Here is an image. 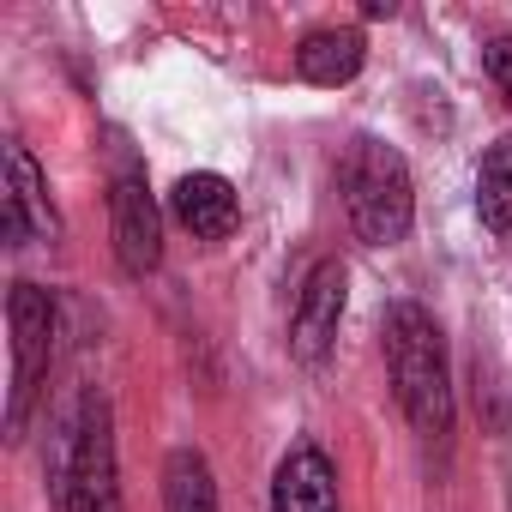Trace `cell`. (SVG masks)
Here are the masks:
<instances>
[{"label": "cell", "instance_id": "cell-11", "mask_svg": "<svg viewBox=\"0 0 512 512\" xmlns=\"http://www.w3.org/2000/svg\"><path fill=\"white\" fill-rule=\"evenodd\" d=\"M476 217L488 235H512V133L494 139L476 163Z\"/></svg>", "mask_w": 512, "mask_h": 512}, {"label": "cell", "instance_id": "cell-6", "mask_svg": "<svg viewBox=\"0 0 512 512\" xmlns=\"http://www.w3.org/2000/svg\"><path fill=\"white\" fill-rule=\"evenodd\" d=\"M61 217L49 205V181L37 169V157L13 139L7 145V193H0V235L7 247H31V241H55Z\"/></svg>", "mask_w": 512, "mask_h": 512}, {"label": "cell", "instance_id": "cell-9", "mask_svg": "<svg viewBox=\"0 0 512 512\" xmlns=\"http://www.w3.org/2000/svg\"><path fill=\"white\" fill-rule=\"evenodd\" d=\"M272 512H338V476L320 446H290L272 476Z\"/></svg>", "mask_w": 512, "mask_h": 512}, {"label": "cell", "instance_id": "cell-4", "mask_svg": "<svg viewBox=\"0 0 512 512\" xmlns=\"http://www.w3.org/2000/svg\"><path fill=\"white\" fill-rule=\"evenodd\" d=\"M7 326H13V392H7V434L19 440L31 422V404L43 392V374L55 362V296L37 284H13L7 296Z\"/></svg>", "mask_w": 512, "mask_h": 512}, {"label": "cell", "instance_id": "cell-12", "mask_svg": "<svg viewBox=\"0 0 512 512\" xmlns=\"http://www.w3.org/2000/svg\"><path fill=\"white\" fill-rule=\"evenodd\" d=\"M163 512H217V482H211L205 452L175 446L163 458Z\"/></svg>", "mask_w": 512, "mask_h": 512}, {"label": "cell", "instance_id": "cell-8", "mask_svg": "<svg viewBox=\"0 0 512 512\" xmlns=\"http://www.w3.org/2000/svg\"><path fill=\"white\" fill-rule=\"evenodd\" d=\"M169 211H175V223H181L193 241H223V235L241 223V199H235V187H229L223 175H211V169L181 175L175 193H169Z\"/></svg>", "mask_w": 512, "mask_h": 512}, {"label": "cell", "instance_id": "cell-2", "mask_svg": "<svg viewBox=\"0 0 512 512\" xmlns=\"http://www.w3.org/2000/svg\"><path fill=\"white\" fill-rule=\"evenodd\" d=\"M344 205H350V223L368 247H398L416 223L410 163L386 139H356L350 163H344Z\"/></svg>", "mask_w": 512, "mask_h": 512}, {"label": "cell", "instance_id": "cell-3", "mask_svg": "<svg viewBox=\"0 0 512 512\" xmlns=\"http://www.w3.org/2000/svg\"><path fill=\"white\" fill-rule=\"evenodd\" d=\"M55 506L61 512H121V476H115V416L109 398L91 386L79 398V422L55 476Z\"/></svg>", "mask_w": 512, "mask_h": 512}, {"label": "cell", "instance_id": "cell-7", "mask_svg": "<svg viewBox=\"0 0 512 512\" xmlns=\"http://www.w3.org/2000/svg\"><path fill=\"white\" fill-rule=\"evenodd\" d=\"M344 266L338 260H320L296 296V314H290V356L296 362H326V350L338 344V320H344Z\"/></svg>", "mask_w": 512, "mask_h": 512}, {"label": "cell", "instance_id": "cell-10", "mask_svg": "<svg viewBox=\"0 0 512 512\" xmlns=\"http://www.w3.org/2000/svg\"><path fill=\"white\" fill-rule=\"evenodd\" d=\"M362 61H368V37L350 31V25H320V31H308V37L296 43V73H302L308 85H320V91L350 85V79L362 73Z\"/></svg>", "mask_w": 512, "mask_h": 512}, {"label": "cell", "instance_id": "cell-13", "mask_svg": "<svg viewBox=\"0 0 512 512\" xmlns=\"http://www.w3.org/2000/svg\"><path fill=\"white\" fill-rule=\"evenodd\" d=\"M482 67H488L494 91L512 103V37H488V43H482Z\"/></svg>", "mask_w": 512, "mask_h": 512}, {"label": "cell", "instance_id": "cell-1", "mask_svg": "<svg viewBox=\"0 0 512 512\" xmlns=\"http://www.w3.org/2000/svg\"><path fill=\"white\" fill-rule=\"evenodd\" d=\"M386 368H392L410 428L428 440L452 434V368H446V338L428 308H416V302L386 308Z\"/></svg>", "mask_w": 512, "mask_h": 512}, {"label": "cell", "instance_id": "cell-5", "mask_svg": "<svg viewBox=\"0 0 512 512\" xmlns=\"http://www.w3.org/2000/svg\"><path fill=\"white\" fill-rule=\"evenodd\" d=\"M109 235H115V260L127 278H151L163 266V211L139 169L115 175L109 187Z\"/></svg>", "mask_w": 512, "mask_h": 512}]
</instances>
